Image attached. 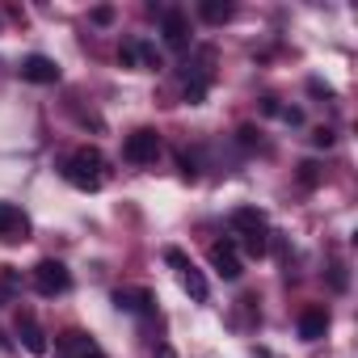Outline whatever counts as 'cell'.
Returning a JSON list of instances; mask_svg holds the SVG:
<instances>
[{"instance_id": "cell-16", "label": "cell", "mask_w": 358, "mask_h": 358, "mask_svg": "<svg viewBox=\"0 0 358 358\" xmlns=\"http://www.w3.org/2000/svg\"><path fill=\"white\" fill-rule=\"evenodd\" d=\"M110 22H114V9L110 5H97L93 9V26H110Z\"/></svg>"}, {"instance_id": "cell-20", "label": "cell", "mask_w": 358, "mask_h": 358, "mask_svg": "<svg viewBox=\"0 0 358 358\" xmlns=\"http://www.w3.org/2000/svg\"><path fill=\"white\" fill-rule=\"evenodd\" d=\"M72 358H106V354H101V350L93 345V350H85V354H72Z\"/></svg>"}, {"instance_id": "cell-14", "label": "cell", "mask_w": 358, "mask_h": 358, "mask_svg": "<svg viewBox=\"0 0 358 358\" xmlns=\"http://www.w3.org/2000/svg\"><path fill=\"white\" fill-rule=\"evenodd\" d=\"M22 228H26L22 211L9 207V203H0V236H9V241H13V232H22Z\"/></svg>"}, {"instance_id": "cell-8", "label": "cell", "mask_w": 358, "mask_h": 358, "mask_svg": "<svg viewBox=\"0 0 358 358\" xmlns=\"http://www.w3.org/2000/svg\"><path fill=\"white\" fill-rule=\"evenodd\" d=\"M17 72H22V80H30V85H55V80H59V64L47 59V55H26Z\"/></svg>"}, {"instance_id": "cell-7", "label": "cell", "mask_w": 358, "mask_h": 358, "mask_svg": "<svg viewBox=\"0 0 358 358\" xmlns=\"http://www.w3.org/2000/svg\"><path fill=\"white\" fill-rule=\"evenodd\" d=\"M114 308L118 312H131V316H148L156 308V295L148 287H118L114 291Z\"/></svg>"}, {"instance_id": "cell-18", "label": "cell", "mask_w": 358, "mask_h": 358, "mask_svg": "<svg viewBox=\"0 0 358 358\" xmlns=\"http://www.w3.org/2000/svg\"><path fill=\"white\" fill-rule=\"evenodd\" d=\"M236 135H241V148H253V143H257V131H253V127H241Z\"/></svg>"}, {"instance_id": "cell-6", "label": "cell", "mask_w": 358, "mask_h": 358, "mask_svg": "<svg viewBox=\"0 0 358 358\" xmlns=\"http://www.w3.org/2000/svg\"><path fill=\"white\" fill-rule=\"evenodd\" d=\"M160 34H164V47H169V51H186V47H190V17H186L182 9H164Z\"/></svg>"}, {"instance_id": "cell-17", "label": "cell", "mask_w": 358, "mask_h": 358, "mask_svg": "<svg viewBox=\"0 0 358 358\" xmlns=\"http://www.w3.org/2000/svg\"><path fill=\"white\" fill-rule=\"evenodd\" d=\"M333 139H337V135H333L329 127H320V131H312V143H316V148H333Z\"/></svg>"}, {"instance_id": "cell-19", "label": "cell", "mask_w": 358, "mask_h": 358, "mask_svg": "<svg viewBox=\"0 0 358 358\" xmlns=\"http://www.w3.org/2000/svg\"><path fill=\"white\" fill-rule=\"evenodd\" d=\"M278 114H282L291 127H299V122H303V110H295V106H291V110H278Z\"/></svg>"}, {"instance_id": "cell-2", "label": "cell", "mask_w": 358, "mask_h": 358, "mask_svg": "<svg viewBox=\"0 0 358 358\" xmlns=\"http://www.w3.org/2000/svg\"><path fill=\"white\" fill-rule=\"evenodd\" d=\"M101 169H106L101 152H97V148H80V152H72V156H68L64 177H68L76 190H97V186H101Z\"/></svg>"}, {"instance_id": "cell-5", "label": "cell", "mask_w": 358, "mask_h": 358, "mask_svg": "<svg viewBox=\"0 0 358 358\" xmlns=\"http://www.w3.org/2000/svg\"><path fill=\"white\" fill-rule=\"evenodd\" d=\"M164 262H169V266H177V274H182V287H186V291H190V295H194L199 303H203V299L211 295L207 278H203V274H199V270L190 266V257H186L182 249H164Z\"/></svg>"}, {"instance_id": "cell-1", "label": "cell", "mask_w": 358, "mask_h": 358, "mask_svg": "<svg viewBox=\"0 0 358 358\" xmlns=\"http://www.w3.org/2000/svg\"><path fill=\"white\" fill-rule=\"evenodd\" d=\"M228 224H232V232H236V241L232 245H241L249 257H266L270 253V224H266V211H257V207H236L232 215H228Z\"/></svg>"}, {"instance_id": "cell-9", "label": "cell", "mask_w": 358, "mask_h": 358, "mask_svg": "<svg viewBox=\"0 0 358 358\" xmlns=\"http://www.w3.org/2000/svg\"><path fill=\"white\" fill-rule=\"evenodd\" d=\"M211 266H215V274H220V278L236 282V278H241V257H236V245H232V241L211 245Z\"/></svg>"}, {"instance_id": "cell-4", "label": "cell", "mask_w": 358, "mask_h": 358, "mask_svg": "<svg viewBox=\"0 0 358 358\" xmlns=\"http://www.w3.org/2000/svg\"><path fill=\"white\" fill-rule=\"evenodd\" d=\"M156 152H160V135H156L152 127L131 131V135H127V143H122V160H131V164H152V160H156Z\"/></svg>"}, {"instance_id": "cell-12", "label": "cell", "mask_w": 358, "mask_h": 358, "mask_svg": "<svg viewBox=\"0 0 358 358\" xmlns=\"http://www.w3.org/2000/svg\"><path fill=\"white\" fill-rule=\"evenodd\" d=\"M329 333V312L324 308H303L299 312V337L303 341H320Z\"/></svg>"}, {"instance_id": "cell-11", "label": "cell", "mask_w": 358, "mask_h": 358, "mask_svg": "<svg viewBox=\"0 0 358 358\" xmlns=\"http://www.w3.org/2000/svg\"><path fill=\"white\" fill-rule=\"evenodd\" d=\"M17 337H22V345H26L30 354H47V333H43V324H38L30 312L17 316Z\"/></svg>"}, {"instance_id": "cell-13", "label": "cell", "mask_w": 358, "mask_h": 358, "mask_svg": "<svg viewBox=\"0 0 358 358\" xmlns=\"http://www.w3.org/2000/svg\"><path fill=\"white\" fill-rule=\"evenodd\" d=\"M232 13H236V5H228V0H203V5H199V17L211 22V26L232 22Z\"/></svg>"}, {"instance_id": "cell-10", "label": "cell", "mask_w": 358, "mask_h": 358, "mask_svg": "<svg viewBox=\"0 0 358 358\" xmlns=\"http://www.w3.org/2000/svg\"><path fill=\"white\" fill-rule=\"evenodd\" d=\"M118 64H122V68H139V64H143V68H160V55H156L148 43L127 38V43H122V51H118Z\"/></svg>"}, {"instance_id": "cell-3", "label": "cell", "mask_w": 358, "mask_h": 358, "mask_svg": "<svg viewBox=\"0 0 358 358\" xmlns=\"http://www.w3.org/2000/svg\"><path fill=\"white\" fill-rule=\"evenodd\" d=\"M68 287H72V274H68V266H64V262L47 257V262H38V266H34V291H38V295L55 299V295H64Z\"/></svg>"}, {"instance_id": "cell-15", "label": "cell", "mask_w": 358, "mask_h": 358, "mask_svg": "<svg viewBox=\"0 0 358 358\" xmlns=\"http://www.w3.org/2000/svg\"><path fill=\"white\" fill-rule=\"evenodd\" d=\"M299 182H303L308 190L320 182V164H316V160H303V164H299Z\"/></svg>"}]
</instances>
